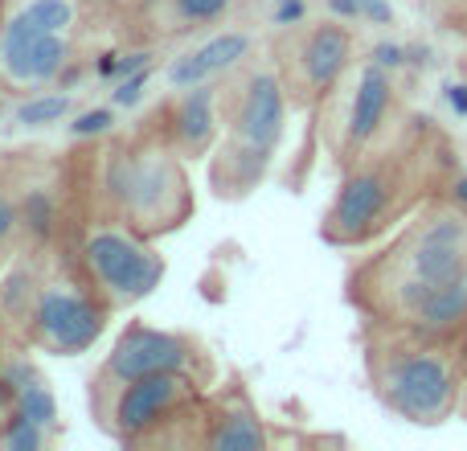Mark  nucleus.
Wrapping results in <instances>:
<instances>
[{
  "label": "nucleus",
  "instance_id": "a211bd4d",
  "mask_svg": "<svg viewBox=\"0 0 467 451\" xmlns=\"http://www.w3.org/2000/svg\"><path fill=\"white\" fill-rule=\"evenodd\" d=\"M16 226H21V205L13 202V194H8L5 185H0V267H5L8 246H13V238H16Z\"/></svg>",
  "mask_w": 467,
  "mask_h": 451
},
{
  "label": "nucleus",
  "instance_id": "39448f33",
  "mask_svg": "<svg viewBox=\"0 0 467 451\" xmlns=\"http://www.w3.org/2000/svg\"><path fill=\"white\" fill-rule=\"evenodd\" d=\"M287 115L291 90L275 66H254L234 90H222V140L210 169L213 194L246 197L258 189L287 136Z\"/></svg>",
  "mask_w": 467,
  "mask_h": 451
},
{
  "label": "nucleus",
  "instance_id": "0eeeda50",
  "mask_svg": "<svg viewBox=\"0 0 467 451\" xmlns=\"http://www.w3.org/2000/svg\"><path fill=\"white\" fill-rule=\"evenodd\" d=\"M205 403V382L193 373H144L123 386L90 390L99 423L119 444H172V431L193 427Z\"/></svg>",
  "mask_w": 467,
  "mask_h": 451
},
{
  "label": "nucleus",
  "instance_id": "1a4fd4ad",
  "mask_svg": "<svg viewBox=\"0 0 467 451\" xmlns=\"http://www.w3.org/2000/svg\"><path fill=\"white\" fill-rule=\"evenodd\" d=\"M115 308L82 279H49L37 283L29 308H25V341L41 353L78 357L95 349V341L107 332V320Z\"/></svg>",
  "mask_w": 467,
  "mask_h": 451
},
{
  "label": "nucleus",
  "instance_id": "4468645a",
  "mask_svg": "<svg viewBox=\"0 0 467 451\" xmlns=\"http://www.w3.org/2000/svg\"><path fill=\"white\" fill-rule=\"evenodd\" d=\"M254 49V37L246 29H218L210 37H202L197 46H189L185 54H177L164 66V82L172 90L185 87H202V82H222L226 74H234Z\"/></svg>",
  "mask_w": 467,
  "mask_h": 451
},
{
  "label": "nucleus",
  "instance_id": "5701e85b",
  "mask_svg": "<svg viewBox=\"0 0 467 451\" xmlns=\"http://www.w3.org/2000/svg\"><path fill=\"white\" fill-rule=\"evenodd\" d=\"M107 128H111V111H90V115H82L74 131H82V136H87V131H107Z\"/></svg>",
  "mask_w": 467,
  "mask_h": 451
},
{
  "label": "nucleus",
  "instance_id": "cd10ccee",
  "mask_svg": "<svg viewBox=\"0 0 467 451\" xmlns=\"http://www.w3.org/2000/svg\"><path fill=\"white\" fill-rule=\"evenodd\" d=\"M0 362H5V353H0Z\"/></svg>",
  "mask_w": 467,
  "mask_h": 451
},
{
  "label": "nucleus",
  "instance_id": "f257e3e1",
  "mask_svg": "<svg viewBox=\"0 0 467 451\" xmlns=\"http://www.w3.org/2000/svg\"><path fill=\"white\" fill-rule=\"evenodd\" d=\"M467 275V210L460 202L427 197L402 222L398 238L373 258H365L348 279L353 304L369 324L410 329L414 312L431 291Z\"/></svg>",
  "mask_w": 467,
  "mask_h": 451
},
{
  "label": "nucleus",
  "instance_id": "4be33fe9",
  "mask_svg": "<svg viewBox=\"0 0 467 451\" xmlns=\"http://www.w3.org/2000/svg\"><path fill=\"white\" fill-rule=\"evenodd\" d=\"M443 99H447V107H451L460 120H467V82H447Z\"/></svg>",
  "mask_w": 467,
  "mask_h": 451
},
{
  "label": "nucleus",
  "instance_id": "6e6552de",
  "mask_svg": "<svg viewBox=\"0 0 467 451\" xmlns=\"http://www.w3.org/2000/svg\"><path fill=\"white\" fill-rule=\"evenodd\" d=\"M78 267L87 283L119 312L140 299H148L164 279V255L148 234L136 226L115 222V218H95L78 238Z\"/></svg>",
  "mask_w": 467,
  "mask_h": 451
},
{
  "label": "nucleus",
  "instance_id": "bb28decb",
  "mask_svg": "<svg viewBox=\"0 0 467 451\" xmlns=\"http://www.w3.org/2000/svg\"><path fill=\"white\" fill-rule=\"evenodd\" d=\"M131 5H136L140 13H148V8H152V5H161V0H131Z\"/></svg>",
  "mask_w": 467,
  "mask_h": 451
},
{
  "label": "nucleus",
  "instance_id": "f03ea898",
  "mask_svg": "<svg viewBox=\"0 0 467 451\" xmlns=\"http://www.w3.org/2000/svg\"><path fill=\"white\" fill-rule=\"evenodd\" d=\"M369 386L394 419L414 427H439L455 414L463 398V373L451 341L422 337L414 329L373 324L365 345Z\"/></svg>",
  "mask_w": 467,
  "mask_h": 451
},
{
  "label": "nucleus",
  "instance_id": "2eb2a0df",
  "mask_svg": "<svg viewBox=\"0 0 467 451\" xmlns=\"http://www.w3.org/2000/svg\"><path fill=\"white\" fill-rule=\"evenodd\" d=\"M197 444L213 451H263L271 444V431H266L263 414L254 411V403L246 398V390L234 386L230 394L202 403V435H197Z\"/></svg>",
  "mask_w": 467,
  "mask_h": 451
},
{
  "label": "nucleus",
  "instance_id": "6ab92c4d",
  "mask_svg": "<svg viewBox=\"0 0 467 451\" xmlns=\"http://www.w3.org/2000/svg\"><path fill=\"white\" fill-rule=\"evenodd\" d=\"M357 13H361V21H373V25H389V21H394L389 0H357Z\"/></svg>",
  "mask_w": 467,
  "mask_h": 451
},
{
  "label": "nucleus",
  "instance_id": "20e7f679",
  "mask_svg": "<svg viewBox=\"0 0 467 451\" xmlns=\"http://www.w3.org/2000/svg\"><path fill=\"white\" fill-rule=\"evenodd\" d=\"M95 189L103 197V218L136 226L148 238L177 230L193 214L185 161L164 144L161 131L107 148L95 173Z\"/></svg>",
  "mask_w": 467,
  "mask_h": 451
},
{
  "label": "nucleus",
  "instance_id": "f8f14e48",
  "mask_svg": "<svg viewBox=\"0 0 467 451\" xmlns=\"http://www.w3.org/2000/svg\"><path fill=\"white\" fill-rule=\"evenodd\" d=\"M161 136L181 161H205L222 140V87L218 82L172 90L161 115Z\"/></svg>",
  "mask_w": 467,
  "mask_h": 451
},
{
  "label": "nucleus",
  "instance_id": "aec40b11",
  "mask_svg": "<svg viewBox=\"0 0 467 451\" xmlns=\"http://www.w3.org/2000/svg\"><path fill=\"white\" fill-rule=\"evenodd\" d=\"M369 62L386 66V70H398V66L406 62V49H402V46H394V41H381V46H373Z\"/></svg>",
  "mask_w": 467,
  "mask_h": 451
},
{
  "label": "nucleus",
  "instance_id": "9b49d317",
  "mask_svg": "<svg viewBox=\"0 0 467 451\" xmlns=\"http://www.w3.org/2000/svg\"><path fill=\"white\" fill-rule=\"evenodd\" d=\"M353 54H357V37L348 29V21L328 16V21L307 25L296 37V46H291V70L283 74L291 103H312V107L324 103L348 74Z\"/></svg>",
  "mask_w": 467,
  "mask_h": 451
},
{
  "label": "nucleus",
  "instance_id": "412c9836",
  "mask_svg": "<svg viewBox=\"0 0 467 451\" xmlns=\"http://www.w3.org/2000/svg\"><path fill=\"white\" fill-rule=\"evenodd\" d=\"M13 419H16V386L0 373V431H5Z\"/></svg>",
  "mask_w": 467,
  "mask_h": 451
},
{
  "label": "nucleus",
  "instance_id": "a878e982",
  "mask_svg": "<svg viewBox=\"0 0 467 451\" xmlns=\"http://www.w3.org/2000/svg\"><path fill=\"white\" fill-rule=\"evenodd\" d=\"M87 5H95V8H115V5H131V0H87Z\"/></svg>",
  "mask_w": 467,
  "mask_h": 451
},
{
  "label": "nucleus",
  "instance_id": "f3484780",
  "mask_svg": "<svg viewBox=\"0 0 467 451\" xmlns=\"http://www.w3.org/2000/svg\"><path fill=\"white\" fill-rule=\"evenodd\" d=\"M74 111V95H62L54 87H41V90H29V99L13 107V120L21 128H54V123L70 120Z\"/></svg>",
  "mask_w": 467,
  "mask_h": 451
},
{
  "label": "nucleus",
  "instance_id": "9d476101",
  "mask_svg": "<svg viewBox=\"0 0 467 451\" xmlns=\"http://www.w3.org/2000/svg\"><path fill=\"white\" fill-rule=\"evenodd\" d=\"M144 373H193L197 382L210 386L213 362L202 349V341H193L189 332L152 329V324L131 320L128 329L115 337L111 353L103 357V370H99V378H95V390L123 386V382L144 378Z\"/></svg>",
  "mask_w": 467,
  "mask_h": 451
},
{
  "label": "nucleus",
  "instance_id": "7ed1b4c3",
  "mask_svg": "<svg viewBox=\"0 0 467 451\" xmlns=\"http://www.w3.org/2000/svg\"><path fill=\"white\" fill-rule=\"evenodd\" d=\"M422 161H427V152H419V144H406V148L394 144L345 164L340 189L320 222L324 242L353 250V246H369L386 230L402 226L427 202V194L419 189Z\"/></svg>",
  "mask_w": 467,
  "mask_h": 451
},
{
  "label": "nucleus",
  "instance_id": "ddd939ff",
  "mask_svg": "<svg viewBox=\"0 0 467 451\" xmlns=\"http://www.w3.org/2000/svg\"><path fill=\"white\" fill-rule=\"evenodd\" d=\"M389 115H394V79H389L386 66L365 62L357 70V87L345 115V148H340L345 164L378 148V140L389 128Z\"/></svg>",
  "mask_w": 467,
  "mask_h": 451
},
{
  "label": "nucleus",
  "instance_id": "dca6fc26",
  "mask_svg": "<svg viewBox=\"0 0 467 451\" xmlns=\"http://www.w3.org/2000/svg\"><path fill=\"white\" fill-rule=\"evenodd\" d=\"M238 0H161L148 13L156 16V29L161 33H202L222 25L234 13Z\"/></svg>",
  "mask_w": 467,
  "mask_h": 451
},
{
  "label": "nucleus",
  "instance_id": "423d86ee",
  "mask_svg": "<svg viewBox=\"0 0 467 451\" xmlns=\"http://www.w3.org/2000/svg\"><path fill=\"white\" fill-rule=\"evenodd\" d=\"M82 0H0V87H54L74 62Z\"/></svg>",
  "mask_w": 467,
  "mask_h": 451
},
{
  "label": "nucleus",
  "instance_id": "393cba45",
  "mask_svg": "<svg viewBox=\"0 0 467 451\" xmlns=\"http://www.w3.org/2000/svg\"><path fill=\"white\" fill-rule=\"evenodd\" d=\"M451 202H460L463 210H467V177H460V181L451 185Z\"/></svg>",
  "mask_w": 467,
  "mask_h": 451
},
{
  "label": "nucleus",
  "instance_id": "b1692460",
  "mask_svg": "<svg viewBox=\"0 0 467 451\" xmlns=\"http://www.w3.org/2000/svg\"><path fill=\"white\" fill-rule=\"evenodd\" d=\"M451 349H455V362H460V373H463V386H467V324L460 329V337L451 341Z\"/></svg>",
  "mask_w": 467,
  "mask_h": 451
}]
</instances>
